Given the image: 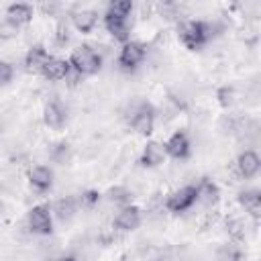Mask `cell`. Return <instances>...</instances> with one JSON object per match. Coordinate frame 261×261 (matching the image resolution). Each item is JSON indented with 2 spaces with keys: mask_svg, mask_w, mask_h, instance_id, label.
<instances>
[{
  "mask_svg": "<svg viewBox=\"0 0 261 261\" xmlns=\"http://www.w3.org/2000/svg\"><path fill=\"white\" fill-rule=\"evenodd\" d=\"M147 57V45L141 41H126L118 55H116V65L122 71H135Z\"/></svg>",
  "mask_w": 261,
  "mask_h": 261,
  "instance_id": "5b68a950",
  "label": "cell"
},
{
  "mask_svg": "<svg viewBox=\"0 0 261 261\" xmlns=\"http://www.w3.org/2000/svg\"><path fill=\"white\" fill-rule=\"evenodd\" d=\"M2 212H4V202L0 200V216H2Z\"/></svg>",
  "mask_w": 261,
  "mask_h": 261,
  "instance_id": "f1b7e54d",
  "label": "cell"
},
{
  "mask_svg": "<svg viewBox=\"0 0 261 261\" xmlns=\"http://www.w3.org/2000/svg\"><path fill=\"white\" fill-rule=\"evenodd\" d=\"M106 200L122 208V206L133 204V192H130L126 186H114V188H110V190L106 192Z\"/></svg>",
  "mask_w": 261,
  "mask_h": 261,
  "instance_id": "44dd1931",
  "label": "cell"
},
{
  "mask_svg": "<svg viewBox=\"0 0 261 261\" xmlns=\"http://www.w3.org/2000/svg\"><path fill=\"white\" fill-rule=\"evenodd\" d=\"M196 204H198V188H196V184L181 186V188L173 190L171 194H167V198H165V208L171 214H184V212L192 210Z\"/></svg>",
  "mask_w": 261,
  "mask_h": 261,
  "instance_id": "277c9868",
  "label": "cell"
},
{
  "mask_svg": "<svg viewBox=\"0 0 261 261\" xmlns=\"http://www.w3.org/2000/svg\"><path fill=\"white\" fill-rule=\"evenodd\" d=\"M18 35V27H14L12 22H8L6 18L0 22V39H14Z\"/></svg>",
  "mask_w": 261,
  "mask_h": 261,
  "instance_id": "484cf974",
  "label": "cell"
},
{
  "mask_svg": "<svg viewBox=\"0 0 261 261\" xmlns=\"http://www.w3.org/2000/svg\"><path fill=\"white\" fill-rule=\"evenodd\" d=\"M163 149H165V155L167 157H171L175 161H184L192 153V141H190V137H188L186 130H175L163 143Z\"/></svg>",
  "mask_w": 261,
  "mask_h": 261,
  "instance_id": "52a82bcc",
  "label": "cell"
},
{
  "mask_svg": "<svg viewBox=\"0 0 261 261\" xmlns=\"http://www.w3.org/2000/svg\"><path fill=\"white\" fill-rule=\"evenodd\" d=\"M27 179H29V184H31L33 190H37V192L43 194V192H49L53 188L55 173H53V169L49 165H35V167L29 169Z\"/></svg>",
  "mask_w": 261,
  "mask_h": 261,
  "instance_id": "8fae6325",
  "label": "cell"
},
{
  "mask_svg": "<svg viewBox=\"0 0 261 261\" xmlns=\"http://www.w3.org/2000/svg\"><path fill=\"white\" fill-rule=\"evenodd\" d=\"M43 122L51 130H61L67 124V108L61 100L51 98L43 106Z\"/></svg>",
  "mask_w": 261,
  "mask_h": 261,
  "instance_id": "ba28073f",
  "label": "cell"
},
{
  "mask_svg": "<svg viewBox=\"0 0 261 261\" xmlns=\"http://www.w3.org/2000/svg\"><path fill=\"white\" fill-rule=\"evenodd\" d=\"M53 214H57L61 220H69L73 214H75V206H73V200H59L57 202V206H55V212Z\"/></svg>",
  "mask_w": 261,
  "mask_h": 261,
  "instance_id": "603a6c76",
  "label": "cell"
},
{
  "mask_svg": "<svg viewBox=\"0 0 261 261\" xmlns=\"http://www.w3.org/2000/svg\"><path fill=\"white\" fill-rule=\"evenodd\" d=\"M33 16H35V8L29 2H12L6 6V14H4V18L18 29L27 27L33 20Z\"/></svg>",
  "mask_w": 261,
  "mask_h": 261,
  "instance_id": "4fadbf2b",
  "label": "cell"
},
{
  "mask_svg": "<svg viewBox=\"0 0 261 261\" xmlns=\"http://www.w3.org/2000/svg\"><path fill=\"white\" fill-rule=\"evenodd\" d=\"M128 126L141 135V137H151L155 130V108L147 100H139L128 114Z\"/></svg>",
  "mask_w": 261,
  "mask_h": 261,
  "instance_id": "3957f363",
  "label": "cell"
},
{
  "mask_svg": "<svg viewBox=\"0 0 261 261\" xmlns=\"http://www.w3.org/2000/svg\"><path fill=\"white\" fill-rule=\"evenodd\" d=\"M165 157L167 155H165L163 143L151 139V141L145 143V147H143V151L139 155V165L145 167V169H155V167H159L165 161Z\"/></svg>",
  "mask_w": 261,
  "mask_h": 261,
  "instance_id": "30bf717a",
  "label": "cell"
},
{
  "mask_svg": "<svg viewBox=\"0 0 261 261\" xmlns=\"http://www.w3.org/2000/svg\"><path fill=\"white\" fill-rule=\"evenodd\" d=\"M177 37L186 49L200 51L212 39V24L206 20H186L179 24Z\"/></svg>",
  "mask_w": 261,
  "mask_h": 261,
  "instance_id": "6da1fadb",
  "label": "cell"
},
{
  "mask_svg": "<svg viewBox=\"0 0 261 261\" xmlns=\"http://www.w3.org/2000/svg\"><path fill=\"white\" fill-rule=\"evenodd\" d=\"M49 51L43 43H37V45H31L24 53V67L29 71H41V67L49 61Z\"/></svg>",
  "mask_w": 261,
  "mask_h": 261,
  "instance_id": "ac0fdd59",
  "label": "cell"
},
{
  "mask_svg": "<svg viewBox=\"0 0 261 261\" xmlns=\"http://www.w3.org/2000/svg\"><path fill=\"white\" fill-rule=\"evenodd\" d=\"M261 169V157L257 151L253 149H245L243 153H239L237 157V171L241 177L245 179H253Z\"/></svg>",
  "mask_w": 261,
  "mask_h": 261,
  "instance_id": "7c38bea8",
  "label": "cell"
},
{
  "mask_svg": "<svg viewBox=\"0 0 261 261\" xmlns=\"http://www.w3.org/2000/svg\"><path fill=\"white\" fill-rule=\"evenodd\" d=\"M133 2L130 0H116V2H110L106 6V12L112 14V16H120V18H128L133 14Z\"/></svg>",
  "mask_w": 261,
  "mask_h": 261,
  "instance_id": "7402d4cb",
  "label": "cell"
},
{
  "mask_svg": "<svg viewBox=\"0 0 261 261\" xmlns=\"http://www.w3.org/2000/svg\"><path fill=\"white\" fill-rule=\"evenodd\" d=\"M12 77H14V67H12V63H8V61L0 59V86L10 84V82H12Z\"/></svg>",
  "mask_w": 261,
  "mask_h": 261,
  "instance_id": "d4e9b609",
  "label": "cell"
},
{
  "mask_svg": "<svg viewBox=\"0 0 261 261\" xmlns=\"http://www.w3.org/2000/svg\"><path fill=\"white\" fill-rule=\"evenodd\" d=\"M196 188H198V204L210 208V206H214V204L220 200V188H218L212 179L202 177V179L196 184Z\"/></svg>",
  "mask_w": 261,
  "mask_h": 261,
  "instance_id": "d6986e66",
  "label": "cell"
},
{
  "mask_svg": "<svg viewBox=\"0 0 261 261\" xmlns=\"http://www.w3.org/2000/svg\"><path fill=\"white\" fill-rule=\"evenodd\" d=\"M245 253L239 243H222L214 251V261H243Z\"/></svg>",
  "mask_w": 261,
  "mask_h": 261,
  "instance_id": "ffe728a7",
  "label": "cell"
},
{
  "mask_svg": "<svg viewBox=\"0 0 261 261\" xmlns=\"http://www.w3.org/2000/svg\"><path fill=\"white\" fill-rule=\"evenodd\" d=\"M67 61H69L71 71H75L77 75H96L104 63L102 55L92 45H82V47L73 49Z\"/></svg>",
  "mask_w": 261,
  "mask_h": 261,
  "instance_id": "7a4b0ae2",
  "label": "cell"
},
{
  "mask_svg": "<svg viewBox=\"0 0 261 261\" xmlns=\"http://www.w3.org/2000/svg\"><path fill=\"white\" fill-rule=\"evenodd\" d=\"M141 222H143L141 208L135 206V204H128V206H122L118 210V214L112 220V226L116 230H120V232H133V230H137L141 226Z\"/></svg>",
  "mask_w": 261,
  "mask_h": 261,
  "instance_id": "9c48e42d",
  "label": "cell"
},
{
  "mask_svg": "<svg viewBox=\"0 0 261 261\" xmlns=\"http://www.w3.org/2000/svg\"><path fill=\"white\" fill-rule=\"evenodd\" d=\"M98 18H100V14H98L96 10H92V8H82V10L73 12L71 24H73V29H75L77 33L88 35V33H92V31L96 29Z\"/></svg>",
  "mask_w": 261,
  "mask_h": 261,
  "instance_id": "2e32d148",
  "label": "cell"
},
{
  "mask_svg": "<svg viewBox=\"0 0 261 261\" xmlns=\"http://www.w3.org/2000/svg\"><path fill=\"white\" fill-rule=\"evenodd\" d=\"M218 96H220V98H218L220 106H224V108L232 106V100H234V92H232V88H224V90H220Z\"/></svg>",
  "mask_w": 261,
  "mask_h": 261,
  "instance_id": "4316f807",
  "label": "cell"
},
{
  "mask_svg": "<svg viewBox=\"0 0 261 261\" xmlns=\"http://www.w3.org/2000/svg\"><path fill=\"white\" fill-rule=\"evenodd\" d=\"M39 73H41L47 82H61V80H65V77L71 73V67H69V61H67V59L49 57V61L41 67Z\"/></svg>",
  "mask_w": 261,
  "mask_h": 261,
  "instance_id": "5bb4252c",
  "label": "cell"
},
{
  "mask_svg": "<svg viewBox=\"0 0 261 261\" xmlns=\"http://www.w3.org/2000/svg\"><path fill=\"white\" fill-rule=\"evenodd\" d=\"M102 22H104V29L116 39L120 41L122 45L126 41H130V27H128V18H120V16H112L108 12H104L102 16Z\"/></svg>",
  "mask_w": 261,
  "mask_h": 261,
  "instance_id": "9a60e30c",
  "label": "cell"
},
{
  "mask_svg": "<svg viewBox=\"0 0 261 261\" xmlns=\"http://www.w3.org/2000/svg\"><path fill=\"white\" fill-rule=\"evenodd\" d=\"M100 198H102V194H100L98 190H84L82 196H80V202H82V206H86V208H94V206L100 202Z\"/></svg>",
  "mask_w": 261,
  "mask_h": 261,
  "instance_id": "cb8c5ba5",
  "label": "cell"
},
{
  "mask_svg": "<svg viewBox=\"0 0 261 261\" xmlns=\"http://www.w3.org/2000/svg\"><path fill=\"white\" fill-rule=\"evenodd\" d=\"M237 202H239V206L247 214H251L255 218L259 216V210H261V192L257 188H245V190H241L237 194Z\"/></svg>",
  "mask_w": 261,
  "mask_h": 261,
  "instance_id": "e0dca14e",
  "label": "cell"
},
{
  "mask_svg": "<svg viewBox=\"0 0 261 261\" xmlns=\"http://www.w3.org/2000/svg\"><path fill=\"white\" fill-rule=\"evenodd\" d=\"M27 226L33 234L47 237L53 232V210L47 204H37L27 212Z\"/></svg>",
  "mask_w": 261,
  "mask_h": 261,
  "instance_id": "8992f818",
  "label": "cell"
},
{
  "mask_svg": "<svg viewBox=\"0 0 261 261\" xmlns=\"http://www.w3.org/2000/svg\"><path fill=\"white\" fill-rule=\"evenodd\" d=\"M55 261H77V257H75V255H61V257H57Z\"/></svg>",
  "mask_w": 261,
  "mask_h": 261,
  "instance_id": "83f0119b",
  "label": "cell"
}]
</instances>
